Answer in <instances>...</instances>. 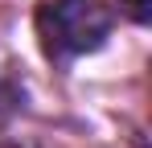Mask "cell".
<instances>
[{
  "label": "cell",
  "instance_id": "6da1fadb",
  "mask_svg": "<svg viewBox=\"0 0 152 148\" xmlns=\"http://www.w3.org/2000/svg\"><path fill=\"white\" fill-rule=\"evenodd\" d=\"M107 29H111V17L95 0H41L37 4V37H41L45 58L53 62H70L99 49Z\"/></svg>",
  "mask_w": 152,
  "mask_h": 148
},
{
  "label": "cell",
  "instance_id": "7a4b0ae2",
  "mask_svg": "<svg viewBox=\"0 0 152 148\" xmlns=\"http://www.w3.org/2000/svg\"><path fill=\"white\" fill-rule=\"evenodd\" d=\"M119 4H124L127 17H132V21H140V25L152 17V0H119Z\"/></svg>",
  "mask_w": 152,
  "mask_h": 148
}]
</instances>
